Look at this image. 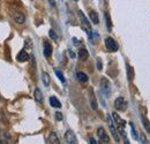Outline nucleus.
Segmentation results:
<instances>
[{
  "instance_id": "obj_1",
  "label": "nucleus",
  "mask_w": 150,
  "mask_h": 144,
  "mask_svg": "<svg viewBox=\"0 0 150 144\" xmlns=\"http://www.w3.org/2000/svg\"><path fill=\"white\" fill-rule=\"evenodd\" d=\"M79 18H80V22H81V27H82V29L86 31V34L88 35L89 39H91V38H93L94 31H93V29H91V24H90V22L88 21L87 16L83 14L82 11H79Z\"/></svg>"
},
{
  "instance_id": "obj_2",
  "label": "nucleus",
  "mask_w": 150,
  "mask_h": 144,
  "mask_svg": "<svg viewBox=\"0 0 150 144\" xmlns=\"http://www.w3.org/2000/svg\"><path fill=\"white\" fill-rule=\"evenodd\" d=\"M100 91L104 97L110 98V96L112 93V88H111L110 81L106 77H102V80H100Z\"/></svg>"
},
{
  "instance_id": "obj_3",
  "label": "nucleus",
  "mask_w": 150,
  "mask_h": 144,
  "mask_svg": "<svg viewBox=\"0 0 150 144\" xmlns=\"http://www.w3.org/2000/svg\"><path fill=\"white\" fill-rule=\"evenodd\" d=\"M108 124H109V128L111 130V134H112L113 138L115 140V142H120V137H119V134H118V128H117V125L113 120L112 115H108Z\"/></svg>"
},
{
  "instance_id": "obj_4",
  "label": "nucleus",
  "mask_w": 150,
  "mask_h": 144,
  "mask_svg": "<svg viewBox=\"0 0 150 144\" xmlns=\"http://www.w3.org/2000/svg\"><path fill=\"white\" fill-rule=\"evenodd\" d=\"M105 46H106V49H108L110 52H117V51L119 50L118 43L113 39L112 37H106V38H105Z\"/></svg>"
},
{
  "instance_id": "obj_5",
  "label": "nucleus",
  "mask_w": 150,
  "mask_h": 144,
  "mask_svg": "<svg viewBox=\"0 0 150 144\" xmlns=\"http://www.w3.org/2000/svg\"><path fill=\"white\" fill-rule=\"evenodd\" d=\"M114 107H115L117 111H119V112H124L127 108V102L125 100L124 97H118L114 100Z\"/></svg>"
},
{
  "instance_id": "obj_6",
  "label": "nucleus",
  "mask_w": 150,
  "mask_h": 144,
  "mask_svg": "<svg viewBox=\"0 0 150 144\" xmlns=\"http://www.w3.org/2000/svg\"><path fill=\"white\" fill-rule=\"evenodd\" d=\"M97 136H98L100 143H109V142H110V137H109V135L106 134L105 129L102 128V127L97 129Z\"/></svg>"
},
{
  "instance_id": "obj_7",
  "label": "nucleus",
  "mask_w": 150,
  "mask_h": 144,
  "mask_svg": "<svg viewBox=\"0 0 150 144\" xmlns=\"http://www.w3.org/2000/svg\"><path fill=\"white\" fill-rule=\"evenodd\" d=\"M65 140L68 144H76L77 143V138L73 133V130H67L65 134Z\"/></svg>"
},
{
  "instance_id": "obj_8",
  "label": "nucleus",
  "mask_w": 150,
  "mask_h": 144,
  "mask_svg": "<svg viewBox=\"0 0 150 144\" xmlns=\"http://www.w3.org/2000/svg\"><path fill=\"white\" fill-rule=\"evenodd\" d=\"M43 46H44V55H45L46 58H50V56L52 55V45H51L47 40H44Z\"/></svg>"
},
{
  "instance_id": "obj_9",
  "label": "nucleus",
  "mask_w": 150,
  "mask_h": 144,
  "mask_svg": "<svg viewBox=\"0 0 150 144\" xmlns=\"http://www.w3.org/2000/svg\"><path fill=\"white\" fill-rule=\"evenodd\" d=\"M16 60L19 62H25V61L29 60V54L27 53L25 50H21L19 52V54L16 55Z\"/></svg>"
},
{
  "instance_id": "obj_10",
  "label": "nucleus",
  "mask_w": 150,
  "mask_h": 144,
  "mask_svg": "<svg viewBox=\"0 0 150 144\" xmlns=\"http://www.w3.org/2000/svg\"><path fill=\"white\" fill-rule=\"evenodd\" d=\"M76 77H77V80H79V82H81V83H87L88 82V75L87 74H84L83 72H77L76 73Z\"/></svg>"
},
{
  "instance_id": "obj_11",
  "label": "nucleus",
  "mask_w": 150,
  "mask_h": 144,
  "mask_svg": "<svg viewBox=\"0 0 150 144\" xmlns=\"http://www.w3.org/2000/svg\"><path fill=\"white\" fill-rule=\"evenodd\" d=\"M34 97H35V100H36L37 103H39V104L43 102V93H42V91H40L39 88H36V89H35Z\"/></svg>"
},
{
  "instance_id": "obj_12",
  "label": "nucleus",
  "mask_w": 150,
  "mask_h": 144,
  "mask_svg": "<svg viewBox=\"0 0 150 144\" xmlns=\"http://www.w3.org/2000/svg\"><path fill=\"white\" fill-rule=\"evenodd\" d=\"M50 104H51V106H52V107H56V108L61 107V103L58 100V98L54 97V96L50 97Z\"/></svg>"
},
{
  "instance_id": "obj_13",
  "label": "nucleus",
  "mask_w": 150,
  "mask_h": 144,
  "mask_svg": "<svg viewBox=\"0 0 150 144\" xmlns=\"http://www.w3.org/2000/svg\"><path fill=\"white\" fill-rule=\"evenodd\" d=\"M141 120H142V125L144 127L146 131L150 134V124H149V121H148V119L144 116V114H141Z\"/></svg>"
},
{
  "instance_id": "obj_14",
  "label": "nucleus",
  "mask_w": 150,
  "mask_h": 144,
  "mask_svg": "<svg viewBox=\"0 0 150 144\" xmlns=\"http://www.w3.org/2000/svg\"><path fill=\"white\" fill-rule=\"evenodd\" d=\"M79 58H80L82 61L87 60V59L89 58V52H88L86 49H81V50L79 51Z\"/></svg>"
},
{
  "instance_id": "obj_15",
  "label": "nucleus",
  "mask_w": 150,
  "mask_h": 144,
  "mask_svg": "<svg viewBox=\"0 0 150 144\" xmlns=\"http://www.w3.org/2000/svg\"><path fill=\"white\" fill-rule=\"evenodd\" d=\"M42 81H43V84L45 87H49L50 85V75L46 72L42 73Z\"/></svg>"
},
{
  "instance_id": "obj_16",
  "label": "nucleus",
  "mask_w": 150,
  "mask_h": 144,
  "mask_svg": "<svg viewBox=\"0 0 150 144\" xmlns=\"http://www.w3.org/2000/svg\"><path fill=\"white\" fill-rule=\"evenodd\" d=\"M14 20H15L16 23L22 24V23H24L25 18H24V15H23L22 13H15V14H14Z\"/></svg>"
},
{
  "instance_id": "obj_17",
  "label": "nucleus",
  "mask_w": 150,
  "mask_h": 144,
  "mask_svg": "<svg viewBox=\"0 0 150 144\" xmlns=\"http://www.w3.org/2000/svg\"><path fill=\"white\" fill-rule=\"evenodd\" d=\"M89 16H90V20H91V22H93L94 24H98V23H99V18H98V14H97L95 11H91V12H90Z\"/></svg>"
},
{
  "instance_id": "obj_18",
  "label": "nucleus",
  "mask_w": 150,
  "mask_h": 144,
  "mask_svg": "<svg viewBox=\"0 0 150 144\" xmlns=\"http://www.w3.org/2000/svg\"><path fill=\"white\" fill-rule=\"evenodd\" d=\"M104 16H105V21H106V27H108L109 31H111V30H112V22H111V18H110V14H109L108 12H105Z\"/></svg>"
},
{
  "instance_id": "obj_19",
  "label": "nucleus",
  "mask_w": 150,
  "mask_h": 144,
  "mask_svg": "<svg viewBox=\"0 0 150 144\" xmlns=\"http://www.w3.org/2000/svg\"><path fill=\"white\" fill-rule=\"evenodd\" d=\"M0 143H9V137L5 131H0Z\"/></svg>"
},
{
  "instance_id": "obj_20",
  "label": "nucleus",
  "mask_w": 150,
  "mask_h": 144,
  "mask_svg": "<svg viewBox=\"0 0 150 144\" xmlns=\"http://www.w3.org/2000/svg\"><path fill=\"white\" fill-rule=\"evenodd\" d=\"M49 143H54V144H59V138L57 137L56 133H51L50 136H49Z\"/></svg>"
},
{
  "instance_id": "obj_21",
  "label": "nucleus",
  "mask_w": 150,
  "mask_h": 144,
  "mask_svg": "<svg viewBox=\"0 0 150 144\" xmlns=\"http://www.w3.org/2000/svg\"><path fill=\"white\" fill-rule=\"evenodd\" d=\"M127 76H128L129 82H132L133 81V77H134V72H133V68H132L129 65H127Z\"/></svg>"
},
{
  "instance_id": "obj_22",
  "label": "nucleus",
  "mask_w": 150,
  "mask_h": 144,
  "mask_svg": "<svg viewBox=\"0 0 150 144\" xmlns=\"http://www.w3.org/2000/svg\"><path fill=\"white\" fill-rule=\"evenodd\" d=\"M129 126H131V129H132V135H133V138L134 140H136L137 137H139V135H137V131H136V129H135V127H134V125L133 124H129Z\"/></svg>"
},
{
  "instance_id": "obj_23",
  "label": "nucleus",
  "mask_w": 150,
  "mask_h": 144,
  "mask_svg": "<svg viewBox=\"0 0 150 144\" xmlns=\"http://www.w3.org/2000/svg\"><path fill=\"white\" fill-rule=\"evenodd\" d=\"M56 75L58 76V78H59V80H60L62 83H65V82H66V80H65V77H64V74L60 72V71H58V69H57V71H56Z\"/></svg>"
},
{
  "instance_id": "obj_24",
  "label": "nucleus",
  "mask_w": 150,
  "mask_h": 144,
  "mask_svg": "<svg viewBox=\"0 0 150 144\" xmlns=\"http://www.w3.org/2000/svg\"><path fill=\"white\" fill-rule=\"evenodd\" d=\"M97 69L98 71H102L103 69V62H102V59L100 58H97Z\"/></svg>"
},
{
  "instance_id": "obj_25",
  "label": "nucleus",
  "mask_w": 150,
  "mask_h": 144,
  "mask_svg": "<svg viewBox=\"0 0 150 144\" xmlns=\"http://www.w3.org/2000/svg\"><path fill=\"white\" fill-rule=\"evenodd\" d=\"M49 36L51 37L53 40H57V39H58V36H57V34L54 32V30H52V29L49 31Z\"/></svg>"
},
{
  "instance_id": "obj_26",
  "label": "nucleus",
  "mask_w": 150,
  "mask_h": 144,
  "mask_svg": "<svg viewBox=\"0 0 150 144\" xmlns=\"http://www.w3.org/2000/svg\"><path fill=\"white\" fill-rule=\"evenodd\" d=\"M56 119L58 121H61L62 120V113L61 112H56Z\"/></svg>"
},
{
  "instance_id": "obj_27",
  "label": "nucleus",
  "mask_w": 150,
  "mask_h": 144,
  "mask_svg": "<svg viewBox=\"0 0 150 144\" xmlns=\"http://www.w3.org/2000/svg\"><path fill=\"white\" fill-rule=\"evenodd\" d=\"M49 2H50V5H51L52 7H56V1H54V0H49Z\"/></svg>"
},
{
  "instance_id": "obj_28",
  "label": "nucleus",
  "mask_w": 150,
  "mask_h": 144,
  "mask_svg": "<svg viewBox=\"0 0 150 144\" xmlns=\"http://www.w3.org/2000/svg\"><path fill=\"white\" fill-rule=\"evenodd\" d=\"M90 143H91V144H96L97 142H96V140H95V138H93V137H91V138H90Z\"/></svg>"
},
{
  "instance_id": "obj_29",
  "label": "nucleus",
  "mask_w": 150,
  "mask_h": 144,
  "mask_svg": "<svg viewBox=\"0 0 150 144\" xmlns=\"http://www.w3.org/2000/svg\"><path fill=\"white\" fill-rule=\"evenodd\" d=\"M69 54H71V56H72V58H74V56H75L74 53H73V52H69Z\"/></svg>"
},
{
  "instance_id": "obj_30",
  "label": "nucleus",
  "mask_w": 150,
  "mask_h": 144,
  "mask_svg": "<svg viewBox=\"0 0 150 144\" xmlns=\"http://www.w3.org/2000/svg\"><path fill=\"white\" fill-rule=\"evenodd\" d=\"M74 1H77V0H74Z\"/></svg>"
}]
</instances>
